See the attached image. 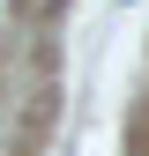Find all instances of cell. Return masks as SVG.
<instances>
[]
</instances>
